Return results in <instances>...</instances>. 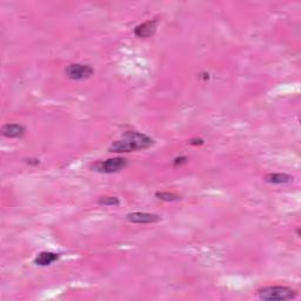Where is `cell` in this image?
Segmentation results:
<instances>
[{
    "label": "cell",
    "instance_id": "52a82bcc",
    "mask_svg": "<svg viewBox=\"0 0 301 301\" xmlns=\"http://www.w3.org/2000/svg\"><path fill=\"white\" fill-rule=\"evenodd\" d=\"M1 134L8 139H20L26 134V128L20 124H5L1 127Z\"/></svg>",
    "mask_w": 301,
    "mask_h": 301
},
{
    "label": "cell",
    "instance_id": "4fadbf2b",
    "mask_svg": "<svg viewBox=\"0 0 301 301\" xmlns=\"http://www.w3.org/2000/svg\"><path fill=\"white\" fill-rule=\"evenodd\" d=\"M189 144H191V145H202V144H204V140H202V139H192V140H189Z\"/></svg>",
    "mask_w": 301,
    "mask_h": 301
},
{
    "label": "cell",
    "instance_id": "6da1fadb",
    "mask_svg": "<svg viewBox=\"0 0 301 301\" xmlns=\"http://www.w3.org/2000/svg\"><path fill=\"white\" fill-rule=\"evenodd\" d=\"M154 145V139L141 132H126L120 139L115 140L109 147L112 153H128L150 149Z\"/></svg>",
    "mask_w": 301,
    "mask_h": 301
},
{
    "label": "cell",
    "instance_id": "5bb4252c",
    "mask_svg": "<svg viewBox=\"0 0 301 301\" xmlns=\"http://www.w3.org/2000/svg\"><path fill=\"white\" fill-rule=\"evenodd\" d=\"M297 234H298V236H300V228L297 229Z\"/></svg>",
    "mask_w": 301,
    "mask_h": 301
},
{
    "label": "cell",
    "instance_id": "8fae6325",
    "mask_svg": "<svg viewBox=\"0 0 301 301\" xmlns=\"http://www.w3.org/2000/svg\"><path fill=\"white\" fill-rule=\"evenodd\" d=\"M155 196L162 201H177L180 199L179 195L170 192H156Z\"/></svg>",
    "mask_w": 301,
    "mask_h": 301
},
{
    "label": "cell",
    "instance_id": "9c48e42d",
    "mask_svg": "<svg viewBox=\"0 0 301 301\" xmlns=\"http://www.w3.org/2000/svg\"><path fill=\"white\" fill-rule=\"evenodd\" d=\"M293 180V178L286 173H268L265 176V181L272 185H282L288 184Z\"/></svg>",
    "mask_w": 301,
    "mask_h": 301
},
{
    "label": "cell",
    "instance_id": "3957f363",
    "mask_svg": "<svg viewBox=\"0 0 301 301\" xmlns=\"http://www.w3.org/2000/svg\"><path fill=\"white\" fill-rule=\"evenodd\" d=\"M126 166H127V160L122 156H116V158H110L106 160L96 162L92 166V170L99 172V173L111 174L124 170Z\"/></svg>",
    "mask_w": 301,
    "mask_h": 301
},
{
    "label": "cell",
    "instance_id": "8992f818",
    "mask_svg": "<svg viewBox=\"0 0 301 301\" xmlns=\"http://www.w3.org/2000/svg\"><path fill=\"white\" fill-rule=\"evenodd\" d=\"M156 26H158V19H150L139 24L134 29V35L138 38H149L155 33Z\"/></svg>",
    "mask_w": 301,
    "mask_h": 301
},
{
    "label": "cell",
    "instance_id": "7a4b0ae2",
    "mask_svg": "<svg viewBox=\"0 0 301 301\" xmlns=\"http://www.w3.org/2000/svg\"><path fill=\"white\" fill-rule=\"evenodd\" d=\"M260 300L265 301H286L297 297V292L287 286H267L258 291Z\"/></svg>",
    "mask_w": 301,
    "mask_h": 301
},
{
    "label": "cell",
    "instance_id": "ba28073f",
    "mask_svg": "<svg viewBox=\"0 0 301 301\" xmlns=\"http://www.w3.org/2000/svg\"><path fill=\"white\" fill-rule=\"evenodd\" d=\"M59 260V254L54 253V252H40V253L38 254L35 258V265L37 266H50L52 263H55V261Z\"/></svg>",
    "mask_w": 301,
    "mask_h": 301
},
{
    "label": "cell",
    "instance_id": "5b68a950",
    "mask_svg": "<svg viewBox=\"0 0 301 301\" xmlns=\"http://www.w3.org/2000/svg\"><path fill=\"white\" fill-rule=\"evenodd\" d=\"M126 219L132 224H155L161 220V217L159 214L147 213V212H133V213H128Z\"/></svg>",
    "mask_w": 301,
    "mask_h": 301
},
{
    "label": "cell",
    "instance_id": "7c38bea8",
    "mask_svg": "<svg viewBox=\"0 0 301 301\" xmlns=\"http://www.w3.org/2000/svg\"><path fill=\"white\" fill-rule=\"evenodd\" d=\"M187 160H188V158H186V156H179V158H176L174 159V162L173 165L174 166H178V165H183V164H186Z\"/></svg>",
    "mask_w": 301,
    "mask_h": 301
},
{
    "label": "cell",
    "instance_id": "277c9868",
    "mask_svg": "<svg viewBox=\"0 0 301 301\" xmlns=\"http://www.w3.org/2000/svg\"><path fill=\"white\" fill-rule=\"evenodd\" d=\"M93 73V67L91 65H87V64H70L65 70L66 76L72 79V80H84V79L90 78Z\"/></svg>",
    "mask_w": 301,
    "mask_h": 301
},
{
    "label": "cell",
    "instance_id": "30bf717a",
    "mask_svg": "<svg viewBox=\"0 0 301 301\" xmlns=\"http://www.w3.org/2000/svg\"><path fill=\"white\" fill-rule=\"evenodd\" d=\"M98 204L101 206H107V207H115L120 205V200L116 196H101L98 200Z\"/></svg>",
    "mask_w": 301,
    "mask_h": 301
}]
</instances>
